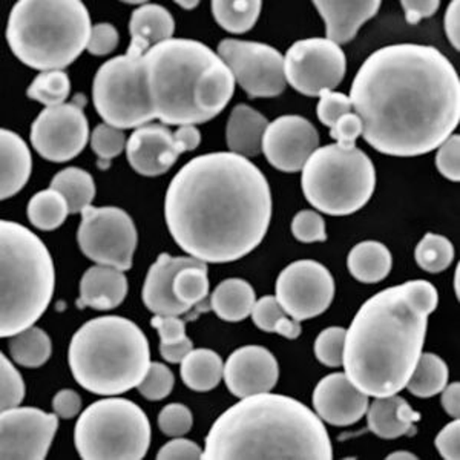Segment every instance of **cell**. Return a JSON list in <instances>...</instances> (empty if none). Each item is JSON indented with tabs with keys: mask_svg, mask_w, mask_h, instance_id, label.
<instances>
[{
	"mask_svg": "<svg viewBox=\"0 0 460 460\" xmlns=\"http://www.w3.org/2000/svg\"><path fill=\"white\" fill-rule=\"evenodd\" d=\"M2 147V199H11L19 194L30 180L32 169L31 152L27 143L16 132L2 129L0 132Z\"/></svg>",
	"mask_w": 460,
	"mask_h": 460,
	"instance_id": "cell-27",
	"label": "cell"
},
{
	"mask_svg": "<svg viewBox=\"0 0 460 460\" xmlns=\"http://www.w3.org/2000/svg\"><path fill=\"white\" fill-rule=\"evenodd\" d=\"M28 218L39 230L58 229L69 215L68 201L56 189L37 192L28 203Z\"/></svg>",
	"mask_w": 460,
	"mask_h": 460,
	"instance_id": "cell-35",
	"label": "cell"
},
{
	"mask_svg": "<svg viewBox=\"0 0 460 460\" xmlns=\"http://www.w3.org/2000/svg\"><path fill=\"white\" fill-rule=\"evenodd\" d=\"M68 362L80 387L99 396H119L138 387L146 376L151 349L131 319L100 316L74 333Z\"/></svg>",
	"mask_w": 460,
	"mask_h": 460,
	"instance_id": "cell-6",
	"label": "cell"
},
{
	"mask_svg": "<svg viewBox=\"0 0 460 460\" xmlns=\"http://www.w3.org/2000/svg\"><path fill=\"white\" fill-rule=\"evenodd\" d=\"M58 414L39 408L16 407L0 414V457L4 460H43L58 433Z\"/></svg>",
	"mask_w": 460,
	"mask_h": 460,
	"instance_id": "cell-16",
	"label": "cell"
},
{
	"mask_svg": "<svg viewBox=\"0 0 460 460\" xmlns=\"http://www.w3.org/2000/svg\"><path fill=\"white\" fill-rule=\"evenodd\" d=\"M347 58L340 45L329 39H304L293 43L284 56L288 84L307 97L333 91L344 80Z\"/></svg>",
	"mask_w": 460,
	"mask_h": 460,
	"instance_id": "cell-13",
	"label": "cell"
},
{
	"mask_svg": "<svg viewBox=\"0 0 460 460\" xmlns=\"http://www.w3.org/2000/svg\"><path fill=\"white\" fill-rule=\"evenodd\" d=\"M119 40H120V37H119V31L115 30L114 25L103 22V23H97L93 27L86 49L89 54L102 58V56L112 53L119 45Z\"/></svg>",
	"mask_w": 460,
	"mask_h": 460,
	"instance_id": "cell-48",
	"label": "cell"
},
{
	"mask_svg": "<svg viewBox=\"0 0 460 460\" xmlns=\"http://www.w3.org/2000/svg\"><path fill=\"white\" fill-rule=\"evenodd\" d=\"M175 31L172 14L157 4H143L132 13L129 21L131 43L126 56L142 58L151 48L171 40Z\"/></svg>",
	"mask_w": 460,
	"mask_h": 460,
	"instance_id": "cell-23",
	"label": "cell"
},
{
	"mask_svg": "<svg viewBox=\"0 0 460 460\" xmlns=\"http://www.w3.org/2000/svg\"><path fill=\"white\" fill-rule=\"evenodd\" d=\"M206 460H330L324 422L296 399L261 393L241 399L215 420Z\"/></svg>",
	"mask_w": 460,
	"mask_h": 460,
	"instance_id": "cell-5",
	"label": "cell"
},
{
	"mask_svg": "<svg viewBox=\"0 0 460 460\" xmlns=\"http://www.w3.org/2000/svg\"><path fill=\"white\" fill-rule=\"evenodd\" d=\"M319 134L301 115H283L267 126L262 137V154L281 172H299L318 149Z\"/></svg>",
	"mask_w": 460,
	"mask_h": 460,
	"instance_id": "cell-17",
	"label": "cell"
},
{
	"mask_svg": "<svg viewBox=\"0 0 460 460\" xmlns=\"http://www.w3.org/2000/svg\"><path fill=\"white\" fill-rule=\"evenodd\" d=\"M368 405V396L356 388L345 373H332L314 388V413L333 427H350L359 422Z\"/></svg>",
	"mask_w": 460,
	"mask_h": 460,
	"instance_id": "cell-19",
	"label": "cell"
},
{
	"mask_svg": "<svg viewBox=\"0 0 460 460\" xmlns=\"http://www.w3.org/2000/svg\"><path fill=\"white\" fill-rule=\"evenodd\" d=\"M217 54L251 99H273L288 86L284 56L270 45L225 39Z\"/></svg>",
	"mask_w": 460,
	"mask_h": 460,
	"instance_id": "cell-12",
	"label": "cell"
},
{
	"mask_svg": "<svg viewBox=\"0 0 460 460\" xmlns=\"http://www.w3.org/2000/svg\"><path fill=\"white\" fill-rule=\"evenodd\" d=\"M436 448L439 451L440 456L447 460L460 459V420L455 419L450 424L445 425L440 429L438 438L434 440Z\"/></svg>",
	"mask_w": 460,
	"mask_h": 460,
	"instance_id": "cell-51",
	"label": "cell"
},
{
	"mask_svg": "<svg viewBox=\"0 0 460 460\" xmlns=\"http://www.w3.org/2000/svg\"><path fill=\"white\" fill-rule=\"evenodd\" d=\"M304 197L316 210L345 217L361 210L376 188V169L366 152L340 145L318 147L301 171Z\"/></svg>",
	"mask_w": 460,
	"mask_h": 460,
	"instance_id": "cell-9",
	"label": "cell"
},
{
	"mask_svg": "<svg viewBox=\"0 0 460 460\" xmlns=\"http://www.w3.org/2000/svg\"><path fill=\"white\" fill-rule=\"evenodd\" d=\"M2 247V338L36 324L53 298V258L34 232L14 221L0 223Z\"/></svg>",
	"mask_w": 460,
	"mask_h": 460,
	"instance_id": "cell-8",
	"label": "cell"
},
{
	"mask_svg": "<svg viewBox=\"0 0 460 460\" xmlns=\"http://www.w3.org/2000/svg\"><path fill=\"white\" fill-rule=\"evenodd\" d=\"M54 413L58 414V418L73 419L80 414L82 410V399H80L79 393L74 390H62L58 392L53 399Z\"/></svg>",
	"mask_w": 460,
	"mask_h": 460,
	"instance_id": "cell-54",
	"label": "cell"
},
{
	"mask_svg": "<svg viewBox=\"0 0 460 460\" xmlns=\"http://www.w3.org/2000/svg\"><path fill=\"white\" fill-rule=\"evenodd\" d=\"M279 366L277 358L261 345H246L234 351L225 364L226 387L236 398L269 393L277 385Z\"/></svg>",
	"mask_w": 460,
	"mask_h": 460,
	"instance_id": "cell-18",
	"label": "cell"
},
{
	"mask_svg": "<svg viewBox=\"0 0 460 460\" xmlns=\"http://www.w3.org/2000/svg\"><path fill=\"white\" fill-rule=\"evenodd\" d=\"M197 262H199V260L192 257H171L168 253H162L158 257L143 284V303L152 314L163 316L188 314L190 309L180 303L173 295V278L184 267L194 266Z\"/></svg>",
	"mask_w": 460,
	"mask_h": 460,
	"instance_id": "cell-21",
	"label": "cell"
},
{
	"mask_svg": "<svg viewBox=\"0 0 460 460\" xmlns=\"http://www.w3.org/2000/svg\"><path fill=\"white\" fill-rule=\"evenodd\" d=\"M181 154L168 126L149 123L137 128L126 143V157L131 168L143 177L168 172Z\"/></svg>",
	"mask_w": 460,
	"mask_h": 460,
	"instance_id": "cell-20",
	"label": "cell"
},
{
	"mask_svg": "<svg viewBox=\"0 0 460 460\" xmlns=\"http://www.w3.org/2000/svg\"><path fill=\"white\" fill-rule=\"evenodd\" d=\"M91 147L95 152V155L100 158V163H105V166H108L111 160L119 157L125 149V132L114 126L102 123L93 131Z\"/></svg>",
	"mask_w": 460,
	"mask_h": 460,
	"instance_id": "cell-40",
	"label": "cell"
},
{
	"mask_svg": "<svg viewBox=\"0 0 460 460\" xmlns=\"http://www.w3.org/2000/svg\"><path fill=\"white\" fill-rule=\"evenodd\" d=\"M71 94V80L65 71H45L28 86L27 95L39 103L54 108L66 102Z\"/></svg>",
	"mask_w": 460,
	"mask_h": 460,
	"instance_id": "cell-39",
	"label": "cell"
},
{
	"mask_svg": "<svg viewBox=\"0 0 460 460\" xmlns=\"http://www.w3.org/2000/svg\"><path fill=\"white\" fill-rule=\"evenodd\" d=\"M235 80L220 56L192 39H171L142 58L117 56L100 66L93 100L106 125L137 129L201 125L225 111Z\"/></svg>",
	"mask_w": 460,
	"mask_h": 460,
	"instance_id": "cell-2",
	"label": "cell"
},
{
	"mask_svg": "<svg viewBox=\"0 0 460 460\" xmlns=\"http://www.w3.org/2000/svg\"><path fill=\"white\" fill-rule=\"evenodd\" d=\"M267 126L269 123L261 112L247 105L235 106L226 128L230 152L241 157H258L262 152V137Z\"/></svg>",
	"mask_w": 460,
	"mask_h": 460,
	"instance_id": "cell-26",
	"label": "cell"
},
{
	"mask_svg": "<svg viewBox=\"0 0 460 460\" xmlns=\"http://www.w3.org/2000/svg\"><path fill=\"white\" fill-rule=\"evenodd\" d=\"M255 303V290L241 278L225 279L210 296V309L227 323H240L249 318Z\"/></svg>",
	"mask_w": 460,
	"mask_h": 460,
	"instance_id": "cell-29",
	"label": "cell"
},
{
	"mask_svg": "<svg viewBox=\"0 0 460 460\" xmlns=\"http://www.w3.org/2000/svg\"><path fill=\"white\" fill-rule=\"evenodd\" d=\"M388 460H416L418 456H414L413 453H408V451H396L393 455L387 456Z\"/></svg>",
	"mask_w": 460,
	"mask_h": 460,
	"instance_id": "cell-59",
	"label": "cell"
},
{
	"mask_svg": "<svg viewBox=\"0 0 460 460\" xmlns=\"http://www.w3.org/2000/svg\"><path fill=\"white\" fill-rule=\"evenodd\" d=\"M151 325L157 330L162 344H175L180 341L186 340V324L178 316H163L155 314L151 319Z\"/></svg>",
	"mask_w": 460,
	"mask_h": 460,
	"instance_id": "cell-52",
	"label": "cell"
},
{
	"mask_svg": "<svg viewBox=\"0 0 460 460\" xmlns=\"http://www.w3.org/2000/svg\"><path fill=\"white\" fill-rule=\"evenodd\" d=\"M366 414L368 429L377 438L387 440L414 436V425L420 420V414L398 394L375 399Z\"/></svg>",
	"mask_w": 460,
	"mask_h": 460,
	"instance_id": "cell-25",
	"label": "cell"
},
{
	"mask_svg": "<svg viewBox=\"0 0 460 460\" xmlns=\"http://www.w3.org/2000/svg\"><path fill=\"white\" fill-rule=\"evenodd\" d=\"M173 138L180 154L194 151L201 143V134L194 125L178 126L177 131L173 132Z\"/></svg>",
	"mask_w": 460,
	"mask_h": 460,
	"instance_id": "cell-56",
	"label": "cell"
},
{
	"mask_svg": "<svg viewBox=\"0 0 460 460\" xmlns=\"http://www.w3.org/2000/svg\"><path fill=\"white\" fill-rule=\"evenodd\" d=\"M349 97L364 140L390 157L438 149L460 121L459 74L429 45L379 48L362 63Z\"/></svg>",
	"mask_w": 460,
	"mask_h": 460,
	"instance_id": "cell-1",
	"label": "cell"
},
{
	"mask_svg": "<svg viewBox=\"0 0 460 460\" xmlns=\"http://www.w3.org/2000/svg\"><path fill=\"white\" fill-rule=\"evenodd\" d=\"M128 295V279L123 270L115 267H89L80 281L79 307L112 310L125 301Z\"/></svg>",
	"mask_w": 460,
	"mask_h": 460,
	"instance_id": "cell-24",
	"label": "cell"
},
{
	"mask_svg": "<svg viewBox=\"0 0 460 460\" xmlns=\"http://www.w3.org/2000/svg\"><path fill=\"white\" fill-rule=\"evenodd\" d=\"M0 407L2 410L19 407L25 398V382L5 355L0 356Z\"/></svg>",
	"mask_w": 460,
	"mask_h": 460,
	"instance_id": "cell-42",
	"label": "cell"
},
{
	"mask_svg": "<svg viewBox=\"0 0 460 460\" xmlns=\"http://www.w3.org/2000/svg\"><path fill=\"white\" fill-rule=\"evenodd\" d=\"M251 316L253 324L267 333H277L288 340H296L301 336L303 329L299 321L288 316L275 296H262L258 299Z\"/></svg>",
	"mask_w": 460,
	"mask_h": 460,
	"instance_id": "cell-36",
	"label": "cell"
},
{
	"mask_svg": "<svg viewBox=\"0 0 460 460\" xmlns=\"http://www.w3.org/2000/svg\"><path fill=\"white\" fill-rule=\"evenodd\" d=\"M13 361L27 368H39L49 359L53 345L49 336L42 329L30 327L17 335L11 336L8 342Z\"/></svg>",
	"mask_w": 460,
	"mask_h": 460,
	"instance_id": "cell-33",
	"label": "cell"
},
{
	"mask_svg": "<svg viewBox=\"0 0 460 460\" xmlns=\"http://www.w3.org/2000/svg\"><path fill=\"white\" fill-rule=\"evenodd\" d=\"M455 292H456V296H457V298H459V292H460V288H459V267H457V269H456Z\"/></svg>",
	"mask_w": 460,
	"mask_h": 460,
	"instance_id": "cell-61",
	"label": "cell"
},
{
	"mask_svg": "<svg viewBox=\"0 0 460 460\" xmlns=\"http://www.w3.org/2000/svg\"><path fill=\"white\" fill-rule=\"evenodd\" d=\"M460 137L447 138L436 154V168L445 178L457 183L460 180Z\"/></svg>",
	"mask_w": 460,
	"mask_h": 460,
	"instance_id": "cell-47",
	"label": "cell"
},
{
	"mask_svg": "<svg viewBox=\"0 0 460 460\" xmlns=\"http://www.w3.org/2000/svg\"><path fill=\"white\" fill-rule=\"evenodd\" d=\"M439 293L424 279L393 286L367 299L345 333V375L367 396L385 398L407 385L424 349Z\"/></svg>",
	"mask_w": 460,
	"mask_h": 460,
	"instance_id": "cell-4",
	"label": "cell"
},
{
	"mask_svg": "<svg viewBox=\"0 0 460 460\" xmlns=\"http://www.w3.org/2000/svg\"><path fill=\"white\" fill-rule=\"evenodd\" d=\"M74 440L84 460H140L151 445V424L137 403L108 396L80 414Z\"/></svg>",
	"mask_w": 460,
	"mask_h": 460,
	"instance_id": "cell-10",
	"label": "cell"
},
{
	"mask_svg": "<svg viewBox=\"0 0 460 460\" xmlns=\"http://www.w3.org/2000/svg\"><path fill=\"white\" fill-rule=\"evenodd\" d=\"M260 0H214L212 14L217 23L232 34H243L255 27L261 14Z\"/></svg>",
	"mask_w": 460,
	"mask_h": 460,
	"instance_id": "cell-34",
	"label": "cell"
},
{
	"mask_svg": "<svg viewBox=\"0 0 460 460\" xmlns=\"http://www.w3.org/2000/svg\"><path fill=\"white\" fill-rule=\"evenodd\" d=\"M448 375L444 359L434 353H422L405 388L416 398H433L447 387Z\"/></svg>",
	"mask_w": 460,
	"mask_h": 460,
	"instance_id": "cell-31",
	"label": "cell"
},
{
	"mask_svg": "<svg viewBox=\"0 0 460 460\" xmlns=\"http://www.w3.org/2000/svg\"><path fill=\"white\" fill-rule=\"evenodd\" d=\"M325 23V39L336 45H344L355 39L359 28L376 16L381 8L379 0L361 2H314Z\"/></svg>",
	"mask_w": 460,
	"mask_h": 460,
	"instance_id": "cell-22",
	"label": "cell"
},
{
	"mask_svg": "<svg viewBox=\"0 0 460 460\" xmlns=\"http://www.w3.org/2000/svg\"><path fill=\"white\" fill-rule=\"evenodd\" d=\"M345 333L347 330L342 327H329L319 333L314 341V356L323 366L332 368L342 366Z\"/></svg>",
	"mask_w": 460,
	"mask_h": 460,
	"instance_id": "cell-41",
	"label": "cell"
},
{
	"mask_svg": "<svg viewBox=\"0 0 460 460\" xmlns=\"http://www.w3.org/2000/svg\"><path fill=\"white\" fill-rule=\"evenodd\" d=\"M175 377L168 366L162 362H151L146 376L138 384V392L147 401H162L172 393Z\"/></svg>",
	"mask_w": 460,
	"mask_h": 460,
	"instance_id": "cell-43",
	"label": "cell"
},
{
	"mask_svg": "<svg viewBox=\"0 0 460 460\" xmlns=\"http://www.w3.org/2000/svg\"><path fill=\"white\" fill-rule=\"evenodd\" d=\"M51 189L68 201L69 214H82L95 199V183L91 173L80 168H66L54 175Z\"/></svg>",
	"mask_w": 460,
	"mask_h": 460,
	"instance_id": "cell-32",
	"label": "cell"
},
{
	"mask_svg": "<svg viewBox=\"0 0 460 460\" xmlns=\"http://www.w3.org/2000/svg\"><path fill=\"white\" fill-rule=\"evenodd\" d=\"M351 110H353V105H351L349 95L335 93V91H324L319 95L316 114H318L319 121L327 128H333L336 121L345 114H350Z\"/></svg>",
	"mask_w": 460,
	"mask_h": 460,
	"instance_id": "cell-46",
	"label": "cell"
},
{
	"mask_svg": "<svg viewBox=\"0 0 460 460\" xmlns=\"http://www.w3.org/2000/svg\"><path fill=\"white\" fill-rule=\"evenodd\" d=\"M158 460H199L203 459V450L192 440L177 438L163 445L157 455Z\"/></svg>",
	"mask_w": 460,
	"mask_h": 460,
	"instance_id": "cell-50",
	"label": "cell"
},
{
	"mask_svg": "<svg viewBox=\"0 0 460 460\" xmlns=\"http://www.w3.org/2000/svg\"><path fill=\"white\" fill-rule=\"evenodd\" d=\"M192 349H194V344L189 338L175 342V344H160V353H162L163 359L168 361L169 364H181V361Z\"/></svg>",
	"mask_w": 460,
	"mask_h": 460,
	"instance_id": "cell-57",
	"label": "cell"
},
{
	"mask_svg": "<svg viewBox=\"0 0 460 460\" xmlns=\"http://www.w3.org/2000/svg\"><path fill=\"white\" fill-rule=\"evenodd\" d=\"M91 31L79 0H21L8 17L6 42L30 68L62 71L86 49Z\"/></svg>",
	"mask_w": 460,
	"mask_h": 460,
	"instance_id": "cell-7",
	"label": "cell"
},
{
	"mask_svg": "<svg viewBox=\"0 0 460 460\" xmlns=\"http://www.w3.org/2000/svg\"><path fill=\"white\" fill-rule=\"evenodd\" d=\"M194 425L192 413L183 403H169L158 414V427L168 438H181Z\"/></svg>",
	"mask_w": 460,
	"mask_h": 460,
	"instance_id": "cell-44",
	"label": "cell"
},
{
	"mask_svg": "<svg viewBox=\"0 0 460 460\" xmlns=\"http://www.w3.org/2000/svg\"><path fill=\"white\" fill-rule=\"evenodd\" d=\"M178 6H181L184 10H194L197 6L199 5V2L197 0H192V2H188V0H181V2H177Z\"/></svg>",
	"mask_w": 460,
	"mask_h": 460,
	"instance_id": "cell-60",
	"label": "cell"
},
{
	"mask_svg": "<svg viewBox=\"0 0 460 460\" xmlns=\"http://www.w3.org/2000/svg\"><path fill=\"white\" fill-rule=\"evenodd\" d=\"M292 234L301 243H323L327 240L324 218L314 210H301L293 218Z\"/></svg>",
	"mask_w": 460,
	"mask_h": 460,
	"instance_id": "cell-45",
	"label": "cell"
},
{
	"mask_svg": "<svg viewBox=\"0 0 460 460\" xmlns=\"http://www.w3.org/2000/svg\"><path fill=\"white\" fill-rule=\"evenodd\" d=\"M459 0H453L447 11H445L444 28L447 32V39L451 43V47H455L456 51H459L460 48V30H459Z\"/></svg>",
	"mask_w": 460,
	"mask_h": 460,
	"instance_id": "cell-55",
	"label": "cell"
},
{
	"mask_svg": "<svg viewBox=\"0 0 460 460\" xmlns=\"http://www.w3.org/2000/svg\"><path fill=\"white\" fill-rule=\"evenodd\" d=\"M442 407L447 414L453 419L460 416V384L453 382L442 390Z\"/></svg>",
	"mask_w": 460,
	"mask_h": 460,
	"instance_id": "cell-58",
	"label": "cell"
},
{
	"mask_svg": "<svg viewBox=\"0 0 460 460\" xmlns=\"http://www.w3.org/2000/svg\"><path fill=\"white\" fill-rule=\"evenodd\" d=\"M401 6L405 13L410 25H418L419 22L427 17H431L439 10V0H402Z\"/></svg>",
	"mask_w": 460,
	"mask_h": 460,
	"instance_id": "cell-53",
	"label": "cell"
},
{
	"mask_svg": "<svg viewBox=\"0 0 460 460\" xmlns=\"http://www.w3.org/2000/svg\"><path fill=\"white\" fill-rule=\"evenodd\" d=\"M173 295L189 309L204 303L209 295V278L206 262L184 267L173 278Z\"/></svg>",
	"mask_w": 460,
	"mask_h": 460,
	"instance_id": "cell-37",
	"label": "cell"
},
{
	"mask_svg": "<svg viewBox=\"0 0 460 460\" xmlns=\"http://www.w3.org/2000/svg\"><path fill=\"white\" fill-rule=\"evenodd\" d=\"M164 218L181 251L203 262H232L255 251L272 218L264 173L234 152L186 163L169 184Z\"/></svg>",
	"mask_w": 460,
	"mask_h": 460,
	"instance_id": "cell-3",
	"label": "cell"
},
{
	"mask_svg": "<svg viewBox=\"0 0 460 460\" xmlns=\"http://www.w3.org/2000/svg\"><path fill=\"white\" fill-rule=\"evenodd\" d=\"M275 298L296 321L316 318L335 298V279L327 267L314 260H299L279 273Z\"/></svg>",
	"mask_w": 460,
	"mask_h": 460,
	"instance_id": "cell-15",
	"label": "cell"
},
{
	"mask_svg": "<svg viewBox=\"0 0 460 460\" xmlns=\"http://www.w3.org/2000/svg\"><path fill=\"white\" fill-rule=\"evenodd\" d=\"M137 241L136 225L120 208L89 206L82 212L77 243L84 257L95 264L129 270Z\"/></svg>",
	"mask_w": 460,
	"mask_h": 460,
	"instance_id": "cell-11",
	"label": "cell"
},
{
	"mask_svg": "<svg viewBox=\"0 0 460 460\" xmlns=\"http://www.w3.org/2000/svg\"><path fill=\"white\" fill-rule=\"evenodd\" d=\"M330 137L336 140V145L342 147H355L358 137L362 136V121L355 112L345 114L330 128Z\"/></svg>",
	"mask_w": 460,
	"mask_h": 460,
	"instance_id": "cell-49",
	"label": "cell"
},
{
	"mask_svg": "<svg viewBox=\"0 0 460 460\" xmlns=\"http://www.w3.org/2000/svg\"><path fill=\"white\" fill-rule=\"evenodd\" d=\"M392 252L379 241L358 243L347 258L351 277L364 284L381 283L392 272Z\"/></svg>",
	"mask_w": 460,
	"mask_h": 460,
	"instance_id": "cell-28",
	"label": "cell"
},
{
	"mask_svg": "<svg viewBox=\"0 0 460 460\" xmlns=\"http://www.w3.org/2000/svg\"><path fill=\"white\" fill-rule=\"evenodd\" d=\"M181 379L190 390L204 393L214 390L225 373V364L218 353L209 349H192L181 361Z\"/></svg>",
	"mask_w": 460,
	"mask_h": 460,
	"instance_id": "cell-30",
	"label": "cell"
},
{
	"mask_svg": "<svg viewBox=\"0 0 460 460\" xmlns=\"http://www.w3.org/2000/svg\"><path fill=\"white\" fill-rule=\"evenodd\" d=\"M414 260L425 272H444L455 260V246L445 236L427 234L416 246Z\"/></svg>",
	"mask_w": 460,
	"mask_h": 460,
	"instance_id": "cell-38",
	"label": "cell"
},
{
	"mask_svg": "<svg viewBox=\"0 0 460 460\" xmlns=\"http://www.w3.org/2000/svg\"><path fill=\"white\" fill-rule=\"evenodd\" d=\"M84 95H75L71 103L45 108L31 126L30 140L40 157L65 163L77 157L89 140Z\"/></svg>",
	"mask_w": 460,
	"mask_h": 460,
	"instance_id": "cell-14",
	"label": "cell"
}]
</instances>
